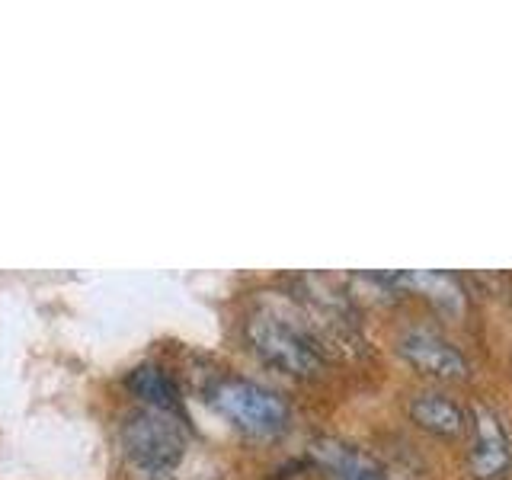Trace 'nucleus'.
Instances as JSON below:
<instances>
[{
    "label": "nucleus",
    "instance_id": "f257e3e1",
    "mask_svg": "<svg viewBox=\"0 0 512 480\" xmlns=\"http://www.w3.org/2000/svg\"><path fill=\"white\" fill-rule=\"evenodd\" d=\"M205 400L224 420L256 439H276L292 423V410H288L285 400L250 378H237V375L215 378L208 384Z\"/></svg>",
    "mask_w": 512,
    "mask_h": 480
},
{
    "label": "nucleus",
    "instance_id": "f03ea898",
    "mask_svg": "<svg viewBox=\"0 0 512 480\" xmlns=\"http://www.w3.org/2000/svg\"><path fill=\"white\" fill-rule=\"evenodd\" d=\"M247 340L266 365L292 378H317L324 372V346L308 330V324H292L279 314H253L247 324Z\"/></svg>",
    "mask_w": 512,
    "mask_h": 480
},
{
    "label": "nucleus",
    "instance_id": "7ed1b4c3",
    "mask_svg": "<svg viewBox=\"0 0 512 480\" xmlns=\"http://www.w3.org/2000/svg\"><path fill=\"white\" fill-rule=\"evenodd\" d=\"M122 452L132 458L141 471L164 474L180 464L186 452V429L176 420V413H160L141 407L125 416L119 429Z\"/></svg>",
    "mask_w": 512,
    "mask_h": 480
},
{
    "label": "nucleus",
    "instance_id": "20e7f679",
    "mask_svg": "<svg viewBox=\"0 0 512 480\" xmlns=\"http://www.w3.org/2000/svg\"><path fill=\"white\" fill-rule=\"evenodd\" d=\"M468 468L474 480H506L512 474V439L490 404L474 400L468 407Z\"/></svg>",
    "mask_w": 512,
    "mask_h": 480
},
{
    "label": "nucleus",
    "instance_id": "39448f33",
    "mask_svg": "<svg viewBox=\"0 0 512 480\" xmlns=\"http://www.w3.org/2000/svg\"><path fill=\"white\" fill-rule=\"evenodd\" d=\"M397 356L410 368L436 381H464L471 375L468 356L442 333L429 327H407L397 336Z\"/></svg>",
    "mask_w": 512,
    "mask_h": 480
},
{
    "label": "nucleus",
    "instance_id": "423d86ee",
    "mask_svg": "<svg viewBox=\"0 0 512 480\" xmlns=\"http://www.w3.org/2000/svg\"><path fill=\"white\" fill-rule=\"evenodd\" d=\"M407 416L426 429L429 436L458 439L468 432V407H461L455 397L442 391H416L407 397Z\"/></svg>",
    "mask_w": 512,
    "mask_h": 480
},
{
    "label": "nucleus",
    "instance_id": "0eeeda50",
    "mask_svg": "<svg viewBox=\"0 0 512 480\" xmlns=\"http://www.w3.org/2000/svg\"><path fill=\"white\" fill-rule=\"evenodd\" d=\"M314 458L320 461V468H324L333 480H381V464L362 452L359 445H349V442H340V439H317L311 445Z\"/></svg>",
    "mask_w": 512,
    "mask_h": 480
},
{
    "label": "nucleus",
    "instance_id": "6e6552de",
    "mask_svg": "<svg viewBox=\"0 0 512 480\" xmlns=\"http://www.w3.org/2000/svg\"><path fill=\"white\" fill-rule=\"evenodd\" d=\"M388 282L394 288H413V292L426 295L439 311L445 314H464L468 308V295H464V285L452 272H391Z\"/></svg>",
    "mask_w": 512,
    "mask_h": 480
},
{
    "label": "nucleus",
    "instance_id": "1a4fd4ad",
    "mask_svg": "<svg viewBox=\"0 0 512 480\" xmlns=\"http://www.w3.org/2000/svg\"><path fill=\"white\" fill-rule=\"evenodd\" d=\"M128 391L144 400V407L160 410V413H180V391L170 381V375L157 365H138L135 372L125 378Z\"/></svg>",
    "mask_w": 512,
    "mask_h": 480
}]
</instances>
